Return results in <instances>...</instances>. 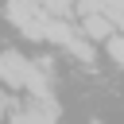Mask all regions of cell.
Instances as JSON below:
<instances>
[{"mask_svg": "<svg viewBox=\"0 0 124 124\" xmlns=\"http://www.w3.org/2000/svg\"><path fill=\"white\" fill-rule=\"evenodd\" d=\"M8 124H58V108L54 101H35L27 108H8Z\"/></svg>", "mask_w": 124, "mask_h": 124, "instance_id": "1", "label": "cell"}, {"mask_svg": "<svg viewBox=\"0 0 124 124\" xmlns=\"http://www.w3.org/2000/svg\"><path fill=\"white\" fill-rule=\"evenodd\" d=\"M81 35L93 39V43H108L116 35V27H112V19L105 12H89V16H81Z\"/></svg>", "mask_w": 124, "mask_h": 124, "instance_id": "2", "label": "cell"}, {"mask_svg": "<svg viewBox=\"0 0 124 124\" xmlns=\"http://www.w3.org/2000/svg\"><path fill=\"white\" fill-rule=\"evenodd\" d=\"M23 70H27V58H19L16 50H4L0 74H4V85H8V89H19V85H23Z\"/></svg>", "mask_w": 124, "mask_h": 124, "instance_id": "3", "label": "cell"}, {"mask_svg": "<svg viewBox=\"0 0 124 124\" xmlns=\"http://www.w3.org/2000/svg\"><path fill=\"white\" fill-rule=\"evenodd\" d=\"M105 46H108V54H112V62H120V66H124V31H116V35H112V39H108Z\"/></svg>", "mask_w": 124, "mask_h": 124, "instance_id": "4", "label": "cell"}]
</instances>
